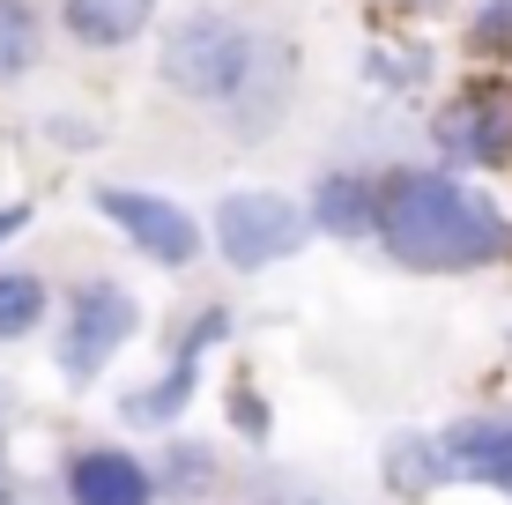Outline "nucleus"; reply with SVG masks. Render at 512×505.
<instances>
[{"mask_svg": "<svg viewBox=\"0 0 512 505\" xmlns=\"http://www.w3.org/2000/svg\"><path fill=\"white\" fill-rule=\"evenodd\" d=\"M297 52L268 38L260 23H245L238 8H186L171 23L164 52H156V75L171 97L208 104V112H231L238 134H260L275 119L282 90H290Z\"/></svg>", "mask_w": 512, "mask_h": 505, "instance_id": "1", "label": "nucleus"}, {"mask_svg": "<svg viewBox=\"0 0 512 505\" xmlns=\"http://www.w3.org/2000/svg\"><path fill=\"white\" fill-rule=\"evenodd\" d=\"M379 246L401 268L468 275L512 253V216L461 171H386L379 179Z\"/></svg>", "mask_w": 512, "mask_h": 505, "instance_id": "2", "label": "nucleus"}, {"mask_svg": "<svg viewBox=\"0 0 512 505\" xmlns=\"http://www.w3.org/2000/svg\"><path fill=\"white\" fill-rule=\"evenodd\" d=\"M312 238V208H297L290 194H268V186H245V194L216 201V253L231 260L238 275H260L275 260L305 253Z\"/></svg>", "mask_w": 512, "mask_h": 505, "instance_id": "3", "label": "nucleus"}, {"mask_svg": "<svg viewBox=\"0 0 512 505\" xmlns=\"http://www.w3.org/2000/svg\"><path fill=\"white\" fill-rule=\"evenodd\" d=\"M431 142L453 171H505L512 164V82L475 75L446 97V112L431 119Z\"/></svg>", "mask_w": 512, "mask_h": 505, "instance_id": "4", "label": "nucleus"}, {"mask_svg": "<svg viewBox=\"0 0 512 505\" xmlns=\"http://www.w3.org/2000/svg\"><path fill=\"white\" fill-rule=\"evenodd\" d=\"M134 327H141V305L127 283H82L67 298V320H60V372L75 387H90L104 364L134 342Z\"/></svg>", "mask_w": 512, "mask_h": 505, "instance_id": "5", "label": "nucleus"}, {"mask_svg": "<svg viewBox=\"0 0 512 505\" xmlns=\"http://www.w3.org/2000/svg\"><path fill=\"white\" fill-rule=\"evenodd\" d=\"M90 201H97V216L119 223V231H127L149 260H164V268H193V253H201V223H193L179 201L134 194V186H97Z\"/></svg>", "mask_w": 512, "mask_h": 505, "instance_id": "6", "label": "nucleus"}, {"mask_svg": "<svg viewBox=\"0 0 512 505\" xmlns=\"http://www.w3.org/2000/svg\"><path fill=\"white\" fill-rule=\"evenodd\" d=\"M223 335H231V312H223V305L201 312V320L186 327V342H179V364H171L156 387L127 394V416H134V424H179L186 402H193V379H201V350H208V342H223Z\"/></svg>", "mask_w": 512, "mask_h": 505, "instance_id": "7", "label": "nucleus"}, {"mask_svg": "<svg viewBox=\"0 0 512 505\" xmlns=\"http://www.w3.org/2000/svg\"><path fill=\"white\" fill-rule=\"evenodd\" d=\"M312 231L379 238V179H364V171H327V179L312 186Z\"/></svg>", "mask_w": 512, "mask_h": 505, "instance_id": "8", "label": "nucleus"}, {"mask_svg": "<svg viewBox=\"0 0 512 505\" xmlns=\"http://www.w3.org/2000/svg\"><path fill=\"white\" fill-rule=\"evenodd\" d=\"M67 498H75V505H149L156 498V476L134 454L97 446V454H82L75 468H67Z\"/></svg>", "mask_w": 512, "mask_h": 505, "instance_id": "9", "label": "nucleus"}, {"mask_svg": "<svg viewBox=\"0 0 512 505\" xmlns=\"http://www.w3.org/2000/svg\"><path fill=\"white\" fill-rule=\"evenodd\" d=\"M446 454H453V476L490 483V491L512 498V416H475V424H453V431H446Z\"/></svg>", "mask_w": 512, "mask_h": 505, "instance_id": "10", "label": "nucleus"}, {"mask_svg": "<svg viewBox=\"0 0 512 505\" xmlns=\"http://www.w3.org/2000/svg\"><path fill=\"white\" fill-rule=\"evenodd\" d=\"M156 23V0H60V30L90 52H119Z\"/></svg>", "mask_w": 512, "mask_h": 505, "instance_id": "11", "label": "nucleus"}, {"mask_svg": "<svg viewBox=\"0 0 512 505\" xmlns=\"http://www.w3.org/2000/svg\"><path fill=\"white\" fill-rule=\"evenodd\" d=\"M38 52H45V15L30 0H0V90L23 82L38 67Z\"/></svg>", "mask_w": 512, "mask_h": 505, "instance_id": "12", "label": "nucleus"}, {"mask_svg": "<svg viewBox=\"0 0 512 505\" xmlns=\"http://www.w3.org/2000/svg\"><path fill=\"white\" fill-rule=\"evenodd\" d=\"M386 483L394 491H438V483H453L446 439H394L386 446Z\"/></svg>", "mask_w": 512, "mask_h": 505, "instance_id": "13", "label": "nucleus"}, {"mask_svg": "<svg viewBox=\"0 0 512 505\" xmlns=\"http://www.w3.org/2000/svg\"><path fill=\"white\" fill-rule=\"evenodd\" d=\"M45 305H52V290L38 283V275H0V342H23L30 327L45 320Z\"/></svg>", "mask_w": 512, "mask_h": 505, "instance_id": "14", "label": "nucleus"}, {"mask_svg": "<svg viewBox=\"0 0 512 505\" xmlns=\"http://www.w3.org/2000/svg\"><path fill=\"white\" fill-rule=\"evenodd\" d=\"M208 483H216V454H208V446H193V439H179L164 454V483H156V491H171V498H201Z\"/></svg>", "mask_w": 512, "mask_h": 505, "instance_id": "15", "label": "nucleus"}, {"mask_svg": "<svg viewBox=\"0 0 512 505\" xmlns=\"http://www.w3.org/2000/svg\"><path fill=\"white\" fill-rule=\"evenodd\" d=\"M468 52L490 60V67L512 60V0H483V8L468 15Z\"/></svg>", "mask_w": 512, "mask_h": 505, "instance_id": "16", "label": "nucleus"}, {"mask_svg": "<svg viewBox=\"0 0 512 505\" xmlns=\"http://www.w3.org/2000/svg\"><path fill=\"white\" fill-rule=\"evenodd\" d=\"M423 67H431L423 52H379L372 75H379V82H423Z\"/></svg>", "mask_w": 512, "mask_h": 505, "instance_id": "17", "label": "nucleus"}, {"mask_svg": "<svg viewBox=\"0 0 512 505\" xmlns=\"http://www.w3.org/2000/svg\"><path fill=\"white\" fill-rule=\"evenodd\" d=\"M238 431H245V439H268V409H260V394H238Z\"/></svg>", "mask_w": 512, "mask_h": 505, "instance_id": "18", "label": "nucleus"}, {"mask_svg": "<svg viewBox=\"0 0 512 505\" xmlns=\"http://www.w3.org/2000/svg\"><path fill=\"white\" fill-rule=\"evenodd\" d=\"M23 223H30V208H23V201H8V208H0V246H8V238L23 231Z\"/></svg>", "mask_w": 512, "mask_h": 505, "instance_id": "19", "label": "nucleus"}, {"mask_svg": "<svg viewBox=\"0 0 512 505\" xmlns=\"http://www.w3.org/2000/svg\"><path fill=\"white\" fill-rule=\"evenodd\" d=\"M394 8H438V0H394Z\"/></svg>", "mask_w": 512, "mask_h": 505, "instance_id": "20", "label": "nucleus"}, {"mask_svg": "<svg viewBox=\"0 0 512 505\" xmlns=\"http://www.w3.org/2000/svg\"><path fill=\"white\" fill-rule=\"evenodd\" d=\"M305 505H320V498H305Z\"/></svg>", "mask_w": 512, "mask_h": 505, "instance_id": "21", "label": "nucleus"}]
</instances>
